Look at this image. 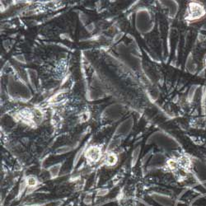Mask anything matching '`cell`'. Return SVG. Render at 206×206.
Wrapping results in <instances>:
<instances>
[{"instance_id": "9", "label": "cell", "mask_w": 206, "mask_h": 206, "mask_svg": "<svg viewBox=\"0 0 206 206\" xmlns=\"http://www.w3.org/2000/svg\"><path fill=\"white\" fill-rule=\"evenodd\" d=\"M107 192H108L107 190H101L98 191V195H105Z\"/></svg>"}, {"instance_id": "4", "label": "cell", "mask_w": 206, "mask_h": 206, "mask_svg": "<svg viewBox=\"0 0 206 206\" xmlns=\"http://www.w3.org/2000/svg\"><path fill=\"white\" fill-rule=\"evenodd\" d=\"M107 164L109 166H112L117 161V158L114 153H109L107 157Z\"/></svg>"}, {"instance_id": "7", "label": "cell", "mask_w": 206, "mask_h": 206, "mask_svg": "<svg viewBox=\"0 0 206 206\" xmlns=\"http://www.w3.org/2000/svg\"><path fill=\"white\" fill-rule=\"evenodd\" d=\"M14 59H15L17 61L21 62V63H23V64H26V59H25V57H24L23 54H18V55H17V56L14 57Z\"/></svg>"}, {"instance_id": "2", "label": "cell", "mask_w": 206, "mask_h": 206, "mask_svg": "<svg viewBox=\"0 0 206 206\" xmlns=\"http://www.w3.org/2000/svg\"><path fill=\"white\" fill-rule=\"evenodd\" d=\"M62 163H57V164H54L53 165L52 167L48 169L50 174V176L52 178H54L56 176H59V173H60V168H61Z\"/></svg>"}, {"instance_id": "10", "label": "cell", "mask_w": 206, "mask_h": 206, "mask_svg": "<svg viewBox=\"0 0 206 206\" xmlns=\"http://www.w3.org/2000/svg\"><path fill=\"white\" fill-rule=\"evenodd\" d=\"M84 202H85L86 205H89V204L92 203V199H91V198H86L84 199Z\"/></svg>"}, {"instance_id": "5", "label": "cell", "mask_w": 206, "mask_h": 206, "mask_svg": "<svg viewBox=\"0 0 206 206\" xmlns=\"http://www.w3.org/2000/svg\"><path fill=\"white\" fill-rule=\"evenodd\" d=\"M71 150H72V148L69 146H63V147L57 148L55 152L57 154H64V153L70 152Z\"/></svg>"}, {"instance_id": "1", "label": "cell", "mask_w": 206, "mask_h": 206, "mask_svg": "<svg viewBox=\"0 0 206 206\" xmlns=\"http://www.w3.org/2000/svg\"><path fill=\"white\" fill-rule=\"evenodd\" d=\"M101 155V148L96 146H91L86 151V157L91 162H97L99 160Z\"/></svg>"}, {"instance_id": "6", "label": "cell", "mask_w": 206, "mask_h": 206, "mask_svg": "<svg viewBox=\"0 0 206 206\" xmlns=\"http://www.w3.org/2000/svg\"><path fill=\"white\" fill-rule=\"evenodd\" d=\"M84 149H85V148H83L82 149H80L77 153H76V155H75V157H74V166H75L77 163V162L79 161V159L81 158V156H82V154L83 153Z\"/></svg>"}, {"instance_id": "8", "label": "cell", "mask_w": 206, "mask_h": 206, "mask_svg": "<svg viewBox=\"0 0 206 206\" xmlns=\"http://www.w3.org/2000/svg\"><path fill=\"white\" fill-rule=\"evenodd\" d=\"M94 27H95L94 24L91 23V24H89L88 26H87V31H88L89 32H92V31L94 30Z\"/></svg>"}, {"instance_id": "3", "label": "cell", "mask_w": 206, "mask_h": 206, "mask_svg": "<svg viewBox=\"0 0 206 206\" xmlns=\"http://www.w3.org/2000/svg\"><path fill=\"white\" fill-rule=\"evenodd\" d=\"M26 183L28 188H35L38 185V180L36 176H30L28 177H26Z\"/></svg>"}]
</instances>
